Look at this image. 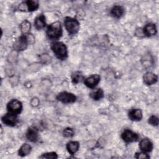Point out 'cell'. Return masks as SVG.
<instances>
[{
	"label": "cell",
	"mask_w": 159,
	"mask_h": 159,
	"mask_svg": "<svg viewBox=\"0 0 159 159\" xmlns=\"http://www.w3.org/2000/svg\"><path fill=\"white\" fill-rule=\"evenodd\" d=\"M47 34L50 39H58L62 35V28L60 22L56 21L51 24L47 28Z\"/></svg>",
	"instance_id": "1"
},
{
	"label": "cell",
	"mask_w": 159,
	"mask_h": 159,
	"mask_svg": "<svg viewBox=\"0 0 159 159\" xmlns=\"http://www.w3.org/2000/svg\"><path fill=\"white\" fill-rule=\"evenodd\" d=\"M65 29L70 35L76 34L80 30V23L77 19L66 17L64 20Z\"/></svg>",
	"instance_id": "2"
},
{
	"label": "cell",
	"mask_w": 159,
	"mask_h": 159,
	"mask_svg": "<svg viewBox=\"0 0 159 159\" xmlns=\"http://www.w3.org/2000/svg\"><path fill=\"white\" fill-rule=\"evenodd\" d=\"M52 49L57 58L64 60L67 57L68 51L66 45L61 42H56L52 45Z\"/></svg>",
	"instance_id": "3"
},
{
	"label": "cell",
	"mask_w": 159,
	"mask_h": 159,
	"mask_svg": "<svg viewBox=\"0 0 159 159\" xmlns=\"http://www.w3.org/2000/svg\"><path fill=\"white\" fill-rule=\"evenodd\" d=\"M39 6V2L37 1L29 0L21 2L19 6L18 9L24 12H31L36 11Z\"/></svg>",
	"instance_id": "4"
},
{
	"label": "cell",
	"mask_w": 159,
	"mask_h": 159,
	"mask_svg": "<svg viewBox=\"0 0 159 159\" xmlns=\"http://www.w3.org/2000/svg\"><path fill=\"white\" fill-rule=\"evenodd\" d=\"M7 109L9 112L15 114H18L20 113L22 109V102L17 99H12L8 102Z\"/></svg>",
	"instance_id": "5"
},
{
	"label": "cell",
	"mask_w": 159,
	"mask_h": 159,
	"mask_svg": "<svg viewBox=\"0 0 159 159\" xmlns=\"http://www.w3.org/2000/svg\"><path fill=\"white\" fill-rule=\"evenodd\" d=\"M57 98L58 101L63 103H72L75 102L76 100V97L75 94L66 91L60 93Z\"/></svg>",
	"instance_id": "6"
},
{
	"label": "cell",
	"mask_w": 159,
	"mask_h": 159,
	"mask_svg": "<svg viewBox=\"0 0 159 159\" xmlns=\"http://www.w3.org/2000/svg\"><path fill=\"white\" fill-rule=\"evenodd\" d=\"M122 140L126 143H131L138 140L139 136L135 132L129 129H125L121 135Z\"/></svg>",
	"instance_id": "7"
},
{
	"label": "cell",
	"mask_w": 159,
	"mask_h": 159,
	"mask_svg": "<svg viewBox=\"0 0 159 159\" xmlns=\"http://www.w3.org/2000/svg\"><path fill=\"white\" fill-rule=\"evenodd\" d=\"M2 121L7 125L14 126L18 121L17 114L9 112L2 117Z\"/></svg>",
	"instance_id": "8"
},
{
	"label": "cell",
	"mask_w": 159,
	"mask_h": 159,
	"mask_svg": "<svg viewBox=\"0 0 159 159\" xmlns=\"http://www.w3.org/2000/svg\"><path fill=\"white\" fill-rule=\"evenodd\" d=\"M29 45L26 35L20 36L14 43V48L17 51H22L25 50Z\"/></svg>",
	"instance_id": "9"
},
{
	"label": "cell",
	"mask_w": 159,
	"mask_h": 159,
	"mask_svg": "<svg viewBox=\"0 0 159 159\" xmlns=\"http://www.w3.org/2000/svg\"><path fill=\"white\" fill-rule=\"evenodd\" d=\"M100 80H101L100 76L98 74H94L86 78L84 81V83L87 87L89 88H94L99 83Z\"/></svg>",
	"instance_id": "10"
},
{
	"label": "cell",
	"mask_w": 159,
	"mask_h": 159,
	"mask_svg": "<svg viewBox=\"0 0 159 159\" xmlns=\"http://www.w3.org/2000/svg\"><path fill=\"white\" fill-rule=\"evenodd\" d=\"M139 147L140 150L145 153L150 152L153 149V143L152 142L147 138L143 139L139 143Z\"/></svg>",
	"instance_id": "11"
},
{
	"label": "cell",
	"mask_w": 159,
	"mask_h": 159,
	"mask_svg": "<svg viewBox=\"0 0 159 159\" xmlns=\"http://www.w3.org/2000/svg\"><path fill=\"white\" fill-rule=\"evenodd\" d=\"M143 82L147 85H152L156 83L158 81V76L151 72H147L145 73L143 76Z\"/></svg>",
	"instance_id": "12"
},
{
	"label": "cell",
	"mask_w": 159,
	"mask_h": 159,
	"mask_svg": "<svg viewBox=\"0 0 159 159\" xmlns=\"http://www.w3.org/2000/svg\"><path fill=\"white\" fill-rule=\"evenodd\" d=\"M143 33L144 36L151 37L157 34V27L154 24H147L143 29Z\"/></svg>",
	"instance_id": "13"
},
{
	"label": "cell",
	"mask_w": 159,
	"mask_h": 159,
	"mask_svg": "<svg viewBox=\"0 0 159 159\" xmlns=\"http://www.w3.org/2000/svg\"><path fill=\"white\" fill-rule=\"evenodd\" d=\"M129 117L133 121H139L142 119V112L139 109H134L129 111Z\"/></svg>",
	"instance_id": "14"
},
{
	"label": "cell",
	"mask_w": 159,
	"mask_h": 159,
	"mask_svg": "<svg viewBox=\"0 0 159 159\" xmlns=\"http://www.w3.org/2000/svg\"><path fill=\"white\" fill-rule=\"evenodd\" d=\"M34 25L35 28L38 30L42 29L45 27L46 22L44 15L40 14L35 18L34 21Z\"/></svg>",
	"instance_id": "15"
},
{
	"label": "cell",
	"mask_w": 159,
	"mask_h": 159,
	"mask_svg": "<svg viewBox=\"0 0 159 159\" xmlns=\"http://www.w3.org/2000/svg\"><path fill=\"white\" fill-rule=\"evenodd\" d=\"M26 137L30 142H35L38 140L37 130L34 127L29 128L26 133Z\"/></svg>",
	"instance_id": "16"
},
{
	"label": "cell",
	"mask_w": 159,
	"mask_h": 159,
	"mask_svg": "<svg viewBox=\"0 0 159 159\" xmlns=\"http://www.w3.org/2000/svg\"><path fill=\"white\" fill-rule=\"evenodd\" d=\"M124 13V9L123 7L119 5H116L112 7V8L111 10V15L116 17V18H120L121 17Z\"/></svg>",
	"instance_id": "17"
},
{
	"label": "cell",
	"mask_w": 159,
	"mask_h": 159,
	"mask_svg": "<svg viewBox=\"0 0 159 159\" xmlns=\"http://www.w3.org/2000/svg\"><path fill=\"white\" fill-rule=\"evenodd\" d=\"M79 147H80V144L76 141H71L68 142L66 145L67 150L70 154L75 153L79 149Z\"/></svg>",
	"instance_id": "18"
},
{
	"label": "cell",
	"mask_w": 159,
	"mask_h": 159,
	"mask_svg": "<svg viewBox=\"0 0 159 159\" xmlns=\"http://www.w3.org/2000/svg\"><path fill=\"white\" fill-rule=\"evenodd\" d=\"M32 147L29 144L24 143L19 148V155H20V157H25L30 153Z\"/></svg>",
	"instance_id": "19"
},
{
	"label": "cell",
	"mask_w": 159,
	"mask_h": 159,
	"mask_svg": "<svg viewBox=\"0 0 159 159\" xmlns=\"http://www.w3.org/2000/svg\"><path fill=\"white\" fill-rule=\"evenodd\" d=\"M89 95L95 101H98L102 99L104 97V91L102 89L99 88V89H97L96 90H94L91 92Z\"/></svg>",
	"instance_id": "20"
},
{
	"label": "cell",
	"mask_w": 159,
	"mask_h": 159,
	"mask_svg": "<svg viewBox=\"0 0 159 159\" xmlns=\"http://www.w3.org/2000/svg\"><path fill=\"white\" fill-rule=\"evenodd\" d=\"M20 28L23 35L27 34L30 29V23L27 20H25L20 24Z\"/></svg>",
	"instance_id": "21"
},
{
	"label": "cell",
	"mask_w": 159,
	"mask_h": 159,
	"mask_svg": "<svg viewBox=\"0 0 159 159\" xmlns=\"http://www.w3.org/2000/svg\"><path fill=\"white\" fill-rule=\"evenodd\" d=\"M84 80L83 74L80 71H76L71 75V80L74 84H77Z\"/></svg>",
	"instance_id": "22"
},
{
	"label": "cell",
	"mask_w": 159,
	"mask_h": 159,
	"mask_svg": "<svg viewBox=\"0 0 159 159\" xmlns=\"http://www.w3.org/2000/svg\"><path fill=\"white\" fill-rule=\"evenodd\" d=\"M41 158H53V159H55L58 158L57 154L54 152H48V153H45L42 154L40 157H39Z\"/></svg>",
	"instance_id": "23"
},
{
	"label": "cell",
	"mask_w": 159,
	"mask_h": 159,
	"mask_svg": "<svg viewBox=\"0 0 159 159\" xmlns=\"http://www.w3.org/2000/svg\"><path fill=\"white\" fill-rule=\"evenodd\" d=\"M74 131L71 128L67 127L64 129L63 132V135L64 137H67V138H70L72 137L74 135Z\"/></svg>",
	"instance_id": "24"
},
{
	"label": "cell",
	"mask_w": 159,
	"mask_h": 159,
	"mask_svg": "<svg viewBox=\"0 0 159 159\" xmlns=\"http://www.w3.org/2000/svg\"><path fill=\"white\" fill-rule=\"evenodd\" d=\"M148 123L153 126H157L159 124V119L155 116H152L148 120Z\"/></svg>",
	"instance_id": "25"
},
{
	"label": "cell",
	"mask_w": 159,
	"mask_h": 159,
	"mask_svg": "<svg viewBox=\"0 0 159 159\" xmlns=\"http://www.w3.org/2000/svg\"><path fill=\"white\" fill-rule=\"evenodd\" d=\"M135 157L138 159H147L150 158L149 155H148L145 152H143L136 153Z\"/></svg>",
	"instance_id": "26"
},
{
	"label": "cell",
	"mask_w": 159,
	"mask_h": 159,
	"mask_svg": "<svg viewBox=\"0 0 159 159\" xmlns=\"http://www.w3.org/2000/svg\"><path fill=\"white\" fill-rule=\"evenodd\" d=\"M39 99H38L37 98H33V99L31 100V101H30V104H31V106H34V107L37 106L39 105Z\"/></svg>",
	"instance_id": "27"
}]
</instances>
